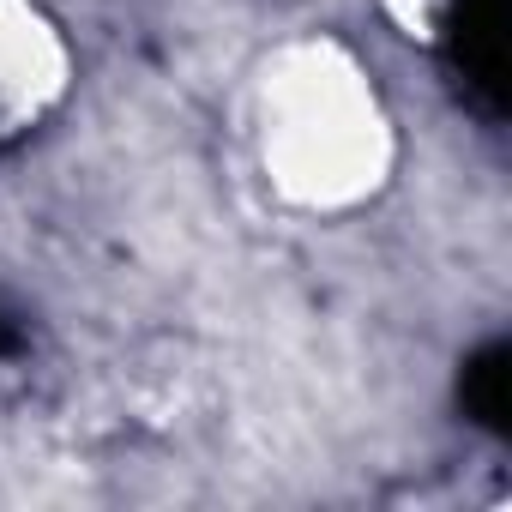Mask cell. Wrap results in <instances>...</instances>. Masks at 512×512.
<instances>
[{
	"label": "cell",
	"instance_id": "7a4b0ae2",
	"mask_svg": "<svg viewBox=\"0 0 512 512\" xmlns=\"http://www.w3.org/2000/svg\"><path fill=\"white\" fill-rule=\"evenodd\" d=\"M79 85V55L49 0H0V139L37 133Z\"/></svg>",
	"mask_w": 512,
	"mask_h": 512
},
{
	"label": "cell",
	"instance_id": "6da1fadb",
	"mask_svg": "<svg viewBox=\"0 0 512 512\" xmlns=\"http://www.w3.org/2000/svg\"><path fill=\"white\" fill-rule=\"evenodd\" d=\"M241 139L260 187L314 223L368 211L398 175V115L338 37H284L247 73Z\"/></svg>",
	"mask_w": 512,
	"mask_h": 512
}]
</instances>
